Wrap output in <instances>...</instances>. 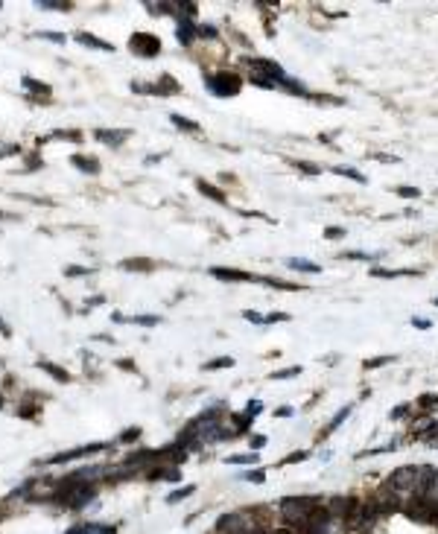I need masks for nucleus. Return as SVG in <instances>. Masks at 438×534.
I'll return each mask as SVG.
<instances>
[{"instance_id": "obj_1", "label": "nucleus", "mask_w": 438, "mask_h": 534, "mask_svg": "<svg viewBox=\"0 0 438 534\" xmlns=\"http://www.w3.org/2000/svg\"><path fill=\"white\" fill-rule=\"evenodd\" d=\"M324 499H327V497H284V499L278 502L275 514L281 517L284 526H289V529H295V532L304 534V529H307L310 520H313V514L324 505Z\"/></svg>"}, {"instance_id": "obj_2", "label": "nucleus", "mask_w": 438, "mask_h": 534, "mask_svg": "<svg viewBox=\"0 0 438 534\" xmlns=\"http://www.w3.org/2000/svg\"><path fill=\"white\" fill-rule=\"evenodd\" d=\"M246 67L251 70V76H260V79H272V82H278V88H281V82L286 79L284 67H281L278 61H272V58H263V55H251V58H246Z\"/></svg>"}, {"instance_id": "obj_3", "label": "nucleus", "mask_w": 438, "mask_h": 534, "mask_svg": "<svg viewBox=\"0 0 438 534\" xmlns=\"http://www.w3.org/2000/svg\"><path fill=\"white\" fill-rule=\"evenodd\" d=\"M205 85H208V91L216 93V96H237V93L243 91V79H240L237 73H213V76L205 79Z\"/></svg>"}, {"instance_id": "obj_4", "label": "nucleus", "mask_w": 438, "mask_h": 534, "mask_svg": "<svg viewBox=\"0 0 438 534\" xmlns=\"http://www.w3.org/2000/svg\"><path fill=\"white\" fill-rule=\"evenodd\" d=\"M415 479H418V473H415V464H403V467H398V470H392V476H389V488L392 491H398L403 499H409L412 494H415Z\"/></svg>"}, {"instance_id": "obj_5", "label": "nucleus", "mask_w": 438, "mask_h": 534, "mask_svg": "<svg viewBox=\"0 0 438 534\" xmlns=\"http://www.w3.org/2000/svg\"><path fill=\"white\" fill-rule=\"evenodd\" d=\"M129 50L134 55H140V58H152V55L161 53V38L152 35V32H134L129 38Z\"/></svg>"}, {"instance_id": "obj_6", "label": "nucleus", "mask_w": 438, "mask_h": 534, "mask_svg": "<svg viewBox=\"0 0 438 534\" xmlns=\"http://www.w3.org/2000/svg\"><path fill=\"white\" fill-rule=\"evenodd\" d=\"M108 447H111V444L96 441V444H88V447H76V450H67V453H56V456L47 459V464H67V461H73V459H85V456L102 453V450H108Z\"/></svg>"}, {"instance_id": "obj_7", "label": "nucleus", "mask_w": 438, "mask_h": 534, "mask_svg": "<svg viewBox=\"0 0 438 534\" xmlns=\"http://www.w3.org/2000/svg\"><path fill=\"white\" fill-rule=\"evenodd\" d=\"M96 134V140L99 143H105V146H111V149H117V146H123L126 140H129V129H96L94 131Z\"/></svg>"}, {"instance_id": "obj_8", "label": "nucleus", "mask_w": 438, "mask_h": 534, "mask_svg": "<svg viewBox=\"0 0 438 534\" xmlns=\"http://www.w3.org/2000/svg\"><path fill=\"white\" fill-rule=\"evenodd\" d=\"M175 38H178V41H181L184 47H190V44H193V41L199 38V26H193V20L181 15V18H178V29H175Z\"/></svg>"}, {"instance_id": "obj_9", "label": "nucleus", "mask_w": 438, "mask_h": 534, "mask_svg": "<svg viewBox=\"0 0 438 534\" xmlns=\"http://www.w3.org/2000/svg\"><path fill=\"white\" fill-rule=\"evenodd\" d=\"M210 275H213V277H219V280H231V283H246V280H260L257 275H251V272H237V269H210Z\"/></svg>"}, {"instance_id": "obj_10", "label": "nucleus", "mask_w": 438, "mask_h": 534, "mask_svg": "<svg viewBox=\"0 0 438 534\" xmlns=\"http://www.w3.org/2000/svg\"><path fill=\"white\" fill-rule=\"evenodd\" d=\"M181 88H178V82L170 76V73H164L155 85H149V93H158V96H170V93H178Z\"/></svg>"}, {"instance_id": "obj_11", "label": "nucleus", "mask_w": 438, "mask_h": 534, "mask_svg": "<svg viewBox=\"0 0 438 534\" xmlns=\"http://www.w3.org/2000/svg\"><path fill=\"white\" fill-rule=\"evenodd\" d=\"M76 41L85 44V47L102 50V53H114V44H111V41H102V38H96V35H91V32H76Z\"/></svg>"}, {"instance_id": "obj_12", "label": "nucleus", "mask_w": 438, "mask_h": 534, "mask_svg": "<svg viewBox=\"0 0 438 534\" xmlns=\"http://www.w3.org/2000/svg\"><path fill=\"white\" fill-rule=\"evenodd\" d=\"M70 164H73L76 169L88 172V175H96V172H99V161H96V158H88V155H73Z\"/></svg>"}, {"instance_id": "obj_13", "label": "nucleus", "mask_w": 438, "mask_h": 534, "mask_svg": "<svg viewBox=\"0 0 438 534\" xmlns=\"http://www.w3.org/2000/svg\"><path fill=\"white\" fill-rule=\"evenodd\" d=\"M35 365H38V368H41V371H47V374H50V377H53V380H56V383H67V380H70V374H67V371H64V368H58V365H53V362H50V359H38V362H35Z\"/></svg>"}, {"instance_id": "obj_14", "label": "nucleus", "mask_w": 438, "mask_h": 534, "mask_svg": "<svg viewBox=\"0 0 438 534\" xmlns=\"http://www.w3.org/2000/svg\"><path fill=\"white\" fill-rule=\"evenodd\" d=\"M196 187H199V193H205L208 199H213V202H219V204H225V202H228V199H225V193H222L219 187H213L210 181H205V178H199V181H196Z\"/></svg>"}, {"instance_id": "obj_15", "label": "nucleus", "mask_w": 438, "mask_h": 534, "mask_svg": "<svg viewBox=\"0 0 438 534\" xmlns=\"http://www.w3.org/2000/svg\"><path fill=\"white\" fill-rule=\"evenodd\" d=\"M286 266H289L292 272H307V275H316V272L322 269V266H316L313 260H304V257H289Z\"/></svg>"}, {"instance_id": "obj_16", "label": "nucleus", "mask_w": 438, "mask_h": 534, "mask_svg": "<svg viewBox=\"0 0 438 534\" xmlns=\"http://www.w3.org/2000/svg\"><path fill=\"white\" fill-rule=\"evenodd\" d=\"M114 321L120 324H143V327H155L158 315H114Z\"/></svg>"}, {"instance_id": "obj_17", "label": "nucleus", "mask_w": 438, "mask_h": 534, "mask_svg": "<svg viewBox=\"0 0 438 534\" xmlns=\"http://www.w3.org/2000/svg\"><path fill=\"white\" fill-rule=\"evenodd\" d=\"M120 266L129 269V272H149V269H155V263L146 260V257H129V260H123Z\"/></svg>"}, {"instance_id": "obj_18", "label": "nucleus", "mask_w": 438, "mask_h": 534, "mask_svg": "<svg viewBox=\"0 0 438 534\" xmlns=\"http://www.w3.org/2000/svg\"><path fill=\"white\" fill-rule=\"evenodd\" d=\"M170 120H172V126H178L181 131H199V129H202L196 120H190V117H181V114H170Z\"/></svg>"}, {"instance_id": "obj_19", "label": "nucleus", "mask_w": 438, "mask_h": 534, "mask_svg": "<svg viewBox=\"0 0 438 534\" xmlns=\"http://www.w3.org/2000/svg\"><path fill=\"white\" fill-rule=\"evenodd\" d=\"M35 9H47V12H58V9H70L67 0H35Z\"/></svg>"}, {"instance_id": "obj_20", "label": "nucleus", "mask_w": 438, "mask_h": 534, "mask_svg": "<svg viewBox=\"0 0 438 534\" xmlns=\"http://www.w3.org/2000/svg\"><path fill=\"white\" fill-rule=\"evenodd\" d=\"M371 275L374 277H403V275H421V272H415V269H403V272H398V269H371Z\"/></svg>"}, {"instance_id": "obj_21", "label": "nucleus", "mask_w": 438, "mask_h": 534, "mask_svg": "<svg viewBox=\"0 0 438 534\" xmlns=\"http://www.w3.org/2000/svg\"><path fill=\"white\" fill-rule=\"evenodd\" d=\"M348 415H351V406H345V409H339V412H336V415H333V421H330V424H327V429H324V432H322V435H330V432H336V429H339V424H345V418H348Z\"/></svg>"}, {"instance_id": "obj_22", "label": "nucleus", "mask_w": 438, "mask_h": 534, "mask_svg": "<svg viewBox=\"0 0 438 534\" xmlns=\"http://www.w3.org/2000/svg\"><path fill=\"white\" fill-rule=\"evenodd\" d=\"M196 494V488L193 485H184V488H178V491H172L170 497H167V502L170 505H175V502H181V499H187V497H193Z\"/></svg>"}, {"instance_id": "obj_23", "label": "nucleus", "mask_w": 438, "mask_h": 534, "mask_svg": "<svg viewBox=\"0 0 438 534\" xmlns=\"http://www.w3.org/2000/svg\"><path fill=\"white\" fill-rule=\"evenodd\" d=\"M257 459H260V453H243V456H228L225 461L228 464H257Z\"/></svg>"}, {"instance_id": "obj_24", "label": "nucleus", "mask_w": 438, "mask_h": 534, "mask_svg": "<svg viewBox=\"0 0 438 534\" xmlns=\"http://www.w3.org/2000/svg\"><path fill=\"white\" fill-rule=\"evenodd\" d=\"M240 479L254 482V485H263V482H266V470H260V467H254V470H243V473H240Z\"/></svg>"}, {"instance_id": "obj_25", "label": "nucleus", "mask_w": 438, "mask_h": 534, "mask_svg": "<svg viewBox=\"0 0 438 534\" xmlns=\"http://www.w3.org/2000/svg\"><path fill=\"white\" fill-rule=\"evenodd\" d=\"M20 82H23V88H26V91H35V93H44V96H50V88H47V85H41V82H35L32 76H23Z\"/></svg>"}, {"instance_id": "obj_26", "label": "nucleus", "mask_w": 438, "mask_h": 534, "mask_svg": "<svg viewBox=\"0 0 438 534\" xmlns=\"http://www.w3.org/2000/svg\"><path fill=\"white\" fill-rule=\"evenodd\" d=\"M336 175H345V178H351V181H357V184H365V175L357 172L354 166H336Z\"/></svg>"}, {"instance_id": "obj_27", "label": "nucleus", "mask_w": 438, "mask_h": 534, "mask_svg": "<svg viewBox=\"0 0 438 534\" xmlns=\"http://www.w3.org/2000/svg\"><path fill=\"white\" fill-rule=\"evenodd\" d=\"M231 365H234L231 356H216L213 362H205L202 368H205V371H219V368H231Z\"/></svg>"}, {"instance_id": "obj_28", "label": "nucleus", "mask_w": 438, "mask_h": 534, "mask_svg": "<svg viewBox=\"0 0 438 534\" xmlns=\"http://www.w3.org/2000/svg\"><path fill=\"white\" fill-rule=\"evenodd\" d=\"M415 406H418L421 412H430V409H436V406H438V394H421Z\"/></svg>"}, {"instance_id": "obj_29", "label": "nucleus", "mask_w": 438, "mask_h": 534, "mask_svg": "<svg viewBox=\"0 0 438 534\" xmlns=\"http://www.w3.org/2000/svg\"><path fill=\"white\" fill-rule=\"evenodd\" d=\"M292 166L301 169V172H307V175H319V172H322V166L313 164V161H292Z\"/></svg>"}, {"instance_id": "obj_30", "label": "nucleus", "mask_w": 438, "mask_h": 534, "mask_svg": "<svg viewBox=\"0 0 438 534\" xmlns=\"http://www.w3.org/2000/svg\"><path fill=\"white\" fill-rule=\"evenodd\" d=\"M298 374H301V368H298V365H292V368L275 371V374H272V380H292V377H298Z\"/></svg>"}, {"instance_id": "obj_31", "label": "nucleus", "mask_w": 438, "mask_h": 534, "mask_svg": "<svg viewBox=\"0 0 438 534\" xmlns=\"http://www.w3.org/2000/svg\"><path fill=\"white\" fill-rule=\"evenodd\" d=\"M146 9H149V15H167V12H172V3H146Z\"/></svg>"}, {"instance_id": "obj_32", "label": "nucleus", "mask_w": 438, "mask_h": 534, "mask_svg": "<svg viewBox=\"0 0 438 534\" xmlns=\"http://www.w3.org/2000/svg\"><path fill=\"white\" fill-rule=\"evenodd\" d=\"M395 193H398V196H403V199H418V196H421V190H418V187H395Z\"/></svg>"}, {"instance_id": "obj_33", "label": "nucleus", "mask_w": 438, "mask_h": 534, "mask_svg": "<svg viewBox=\"0 0 438 534\" xmlns=\"http://www.w3.org/2000/svg\"><path fill=\"white\" fill-rule=\"evenodd\" d=\"M91 272H94V269H85V266H67V269H64L67 277H82V275H91Z\"/></svg>"}, {"instance_id": "obj_34", "label": "nucleus", "mask_w": 438, "mask_h": 534, "mask_svg": "<svg viewBox=\"0 0 438 534\" xmlns=\"http://www.w3.org/2000/svg\"><path fill=\"white\" fill-rule=\"evenodd\" d=\"M260 412H263V403H260V400H248V403H246V415H248V418H257Z\"/></svg>"}, {"instance_id": "obj_35", "label": "nucleus", "mask_w": 438, "mask_h": 534, "mask_svg": "<svg viewBox=\"0 0 438 534\" xmlns=\"http://www.w3.org/2000/svg\"><path fill=\"white\" fill-rule=\"evenodd\" d=\"M137 438H140V429L132 426V429H126V432L120 435V444H132V441H137Z\"/></svg>"}, {"instance_id": "obj_36", "label": "nucleus", "mask_w": 438, "mask_h": 534, "mask_svg": "<svg viewBox=\"0 0 438 534\" xmlns=\"http://www.w3.org/2000/svg\"><path fill=\"white\" fill-rule=\"evenodd\" d=\"M35 35H38V38H47V41H53V44H64V41H67L61 32H35Z\"/></svg>"}, {"instance_id": "obj_37", "label": "nucleus", "mask_w": 438, "mask_h": 534, "mask_svg": "<svg viewBox=\"0 0 438 534\" xmlns=\"http://www.w3.org/2000/svg\"><path fill=\"white\" fill-rule=\"evenodd\" d=\"M199 38H216V26L202 23V26H199Z\"/></svg>"}, {"instance_id": "obj_38", "label": "nucleus", "mask_w": 438, "mask_h": 534, "mask_svg": "<svg viewBox=\"0 0 438 534\" xmlns=\"http://www.w3.org/2000/svg\"><path fill=\"white\" fill-rule=\"evenodd\" d=\"M342 257H348V260H374V254H365V251H345Z\"/></svg>"}, {"instance_id": "obj_39", "label": "nucleus", "mask_w": 438, "mask_h": 534, "mask_svg": "<svg viewBox=\"0 0 438 534\" xmlns=\"http://www.w3.org/2000/svg\"><path fill=\"white\" fill-rule=\"evenodd\" d=\"M409 412H412V406H409V403H403V406H398V409L392 412V421H400V418H406Z\"/></svg>"}, {"instance_id": "obj_40", "label": "nucleus", "mask_w": 438, "mask_h": 534, "mask_svg": "<svg viewBox=\"0 0 438 534\" xmlns=\"http://www.w3.org/2000/svg\"><path fill=\"white\" fill-rule=\"evenodd\" d=\"M248 444H251V450L257 453V450H263V447H266V435H251V438H248Z\"/></svg>"}, {"instance_id": "obj_41", "label": "nucleus", "mask_w": 438, "mask_h": 534, "mask_svg": "<svg viewBox=\"0 0 438 534\" xmlns=\"http://www.w3.org/2000/svg\"><path fill=\"white\" fill-rule=\"evenodd\" d=\"M94 529H96V526H88V523H85V526H73V529H67L64 534H94Z\"/></svg>"}, {"instance_id": "obj_42", "label": "nucleus", "mask_w": 438, "mask_h": 534, "mask_svg": "<svg viewBox=\"0 0 438 534\" xmlns=\"http://www.w3.org/2000/svg\"><path fill=\"white\" fill-rule=\"evenodd\" d=\"M395 356H377V359H371V362H365V368H380V365H389Z\"/></svg>"}, {"instance_id": "obj_43", "label": "nucleus", "mask_w": 438, "mask_h": 534, "mask_svg": "<svg viewBox=\"0 0 438 534\" xmlns=\"http://www.w3.org/2000/svg\"><path fill=\"white\" fill-rule=\"evenodd\" d=\"M324 237H327V239H342V237H345V228H327Z\"/></svg>"}, {"instance_id": "obj_44", "label": "nucleus", "mask_w": 438, "mask_h": 534, "mask_svg": "<svg viewBox=\"0 0 438 534\" xmlns=\"http://www.w3.org/2000/svg\"><path fill=\"white\" fill-rule=\"evenodd\" d=\"M243 318L246 321H254V324H263V315H257L254 310H248V313H243Z\"/></svg>"}, {"instance_id": "obj_45", "label": "nucleus", "mask_w": 438, "mask_h": 534, "mask_svg": "<svg viewBox=\"0 0 438 534\" xmlns=\"http://www.w3.org/2000/svg\"><path fill=\"white\" fill-rule=\"evenodd\" d=\"M286 318H289L286 313H275V315H266V318H263V324H272V321H286Z\"/></svg>"}, {"instance_id": "obj_46", "label": "nucleus", "mask_w": 438, "mask_h": 534, "mask_svg": "<svg viewBox=\"0 0 438 534\" xmlns=\"http://www.w3.org/2000/svg\"><path fill=\"white\" fill-rule=\"evenodd\" d=\"M307 459V453H292L289 459H284V464H295V461H304Z\"/></svg>"}, {"instance_id": "obj_47", "label": "nucleus", "mask_w": 438, "mask_h": 534, "mask_svg": "<svg viewBox=\"0 0 438 534\" xmlns=\"http://www.w3.org/2000/svg\"><path fill=\"white\" fill-rule=\"evenodd\" d=\"M412 324H415L418 330H427V327H430V321H427V318H412Z\"/></svg>"}, {"instance_id": "obj_48", "label": "nucleus", "mask_w": 438, "mask_h": 534, "mask_svg": "<svg viewBox=\"0 0 438 534\" xmlns=\"http://www.w3.org/2000/svg\"><path fill=\"white\" fill-rule=\"evenodd\" d=\"M275 415H278V418H289L292 409H289V406H281V409H275Z\"/></svg>"}, {"instance_id": "obj_49", "label": "nucleus", "mask_w": 438, "mask_h": 534, "mask_svg": "<svg viewBox=\"0 0 438 534\" xmlns=\"http://www.w3.org/2000/svg\"><path fill=\"white\" fill-rule=\"evenodd\" d=\"M0 219H6V222H12V219H18L15 213H0Z\"/></svg>"}, {"instance_id": "obj_50", "label": "nucleus", "mask_w": 438, "mask_h": 534, "mask_svg": "<svg viewBox=\"0 0 438 534\" xmlns=\"http://www.w3.org/2000/svg\"><path fill=\"white\" fill-rule=\"evenodd\" d=\"M0 406H3V394H0Z\"/></svg>"}, {"instance_id": "obj_51", "label": "nucleus", "mask_w": 438, "mask_h": 534, "mask_svg": "<svg viewBox=\"0 0 438 534\" xmlns=\"http://www.w3.org/2000/svg\"><path fill=\"white\" fill-rule=\"evenodd\" d=\"M433 304H436V307H438V298H436V301H433Z\"/></svg>"}, {"instance_id": "obj_52", "label": "nucleus", "mask_w": 438, "mask_h": 534, "mask_svg": "<svg viewBox=\"0 0 438 534\" xmlns=\"http://www.w3.org/2000/svg\"><path fill=\"white\" fill-rule=\"evenodd\" d=\"M0 6H3V3H0Z\"/></svg>"}]
</instances>
